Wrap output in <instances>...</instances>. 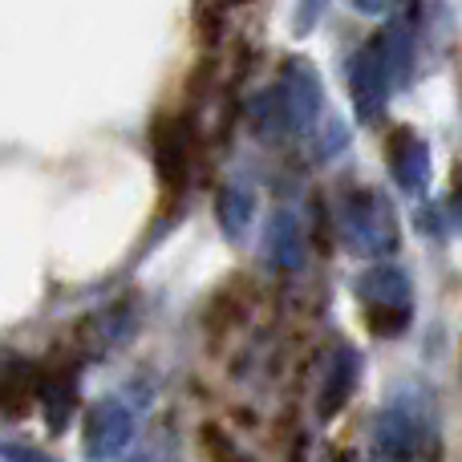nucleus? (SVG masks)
Returning a JSON list of instances; mask_svg holds the SVG:
<instances>
[{"label": "nucleus", "instance_id": "nucleus-3", "mask_svg": "<svg viewBox=\"0 0 462 462\" xmlns=\"http://www.w3.org/2000/svg\"><path fill=\"white\" fill-rule=\"evenodd\" d=\"M357 300L365 304V320L374 337H402L414 320V288L398 263H374L357 280Z\"/></svg>", "mask_w": 462, "mask_h": 462}, {"label": "nucleus", "instance_id": "nucleus-6", "mask_svg": "<svg viewBox=\"0 0 462 462\" xmlns=\"http://www.w3.org/2000/svg\"><path fill=\"white\" fill-rule=\"evenodd\" d=\"M130 442H134V414H130L126 402H89L86 418H81V447H86L89 462H114L118 455H126Z\"/></svg>", "mask_w": 462, "mask_h": 462}, {"label": "nucleus", "instance_id": "nucleus-18", "mask_svg": "<svg viewBox=\"0 0 462 462\" xmlns=\"http://www.w3.org/2000/svg\"><path fill=\"white\" fill-rule=\"evenodd\" d=\"M341 462H349V458H341Z\"/></svg>", "mask_w": 462, "mask_h": 462}, {"label": "nucleus", "instance_id": "nucleus-5", "mask_svg": "<svg viewBox=\"0 0 462 462\" xmlns=\"http://www.w3.org/2000/svg\"><path fill=\"white\" fill-rule=\"evenodd\" d=\"M151 159L167 191H183L191 183L195 162V126L187 114H162L151 126Z\"/></svg>", "mask_w": 462, "mask_h": 462}, {"label": "nucleus", "instance_id": "nucleus-14", "mask_svg": "<svg viewBox=\"0 0 462 462\" xmlns=\"http://www.w3.org/2000/svg\"><path fill=\"white\" fill-rule=\"evenodd\" d=\"M199 442H203V450H208V462H247L244 450L231 442V434L219 430V426H211V422L199 430Z\"/></svg>", "mask_w": 462, "mask_h": 462}, {"label": "nucleus", "instance_id": "nucleus-15", "mask_svg": "<svg viewBox=\"0 0 462 462\" xmlns=\"http://www.w3.org/2000/svg\"><path fill=\"white\" fill-rule=\"evenodd\" d=\"M0 455H5L8 462H57V458H45L32 447H0Z\"/></svg>", "mask_w": 462, "mask_h": 462}, {"label": "nucleus", "instance_id": "nucleus-2", "mask_svg": "<svg viewBox=\"0 0 462 462\" xmlns=\"http://www.w3.org/2000/svg\"><path fill=\"white\" fill-rule=\"evenodd\" d=\"M337 231H341L345 247L357 255H369V260H382V255H393L402 244V227H398V211L374 187H357L341 199V211H337Z\"/></svg>", "mask_w": 462, "mask_h": 462}, {"label": "nucleus", "instance_id": "nucleus-9", "mask_svg": "<svg viewBox=\"0 0 462 462\" xmlns=\"http://www.w3.org/2000/svg\"><path fill=\"white\" fill-rule=\"evenodd\" d=\"M357 382H361V353L353 345H341V349L328 357V369L320 377V390H317V418L320 422H333L349 398L357 393Z\"/></svg>", "mask_w": 462, "mask_h": 462}, {"label": "nucleus", "instance_id": "nucleus-8", "mask_svg": "<svg viewBox=\"0 0 462 462\" xmlns=\"http://www.w3.org/2000/svg\"><path fill=\"white\" fill-rule=\"evenodd\" d=\"M385 159H390V175H393V183H398L402 191L406 195H426L430 175H434L426 138H418L414 130L398 126L390 134V143H385Z\"/></svg>", "mask_w": 462, "mask_h": 462}, {"label": "nucleus", "instance_id": "nucleus-10", "mask_svg": "<svg viewBox=\"0 0 462 462\" xmlns=\"http://www.w3.org/2000/svg\"><path fill=\"white\" fill-rule=\"evenodd\" d=\"M263 260L276 272H300L309 260V239H304V224L292 211H272L268 227H263Z\"/></svg>", "mask_w": 462, "mask_h": 462}, {"label": "nucleus", "instance_id": "nucleus-11", "mask_svg": "<svg viewBox=\"0 0 462 462\" xmlns=\"http://www.w3.org/2000/svg\"><path fill=\"white\" fill-rule=\"evenodd\" d=\"M41 385H45L41 365L24 357H5L0 361V414L24 418L32 406H41Z\"/></svg>", "mask_w": 462, "mask_h": 462}, {"label": "nucleus", "instance_id": "nucleus-17", "mask_svg": "<svg viewBox=\"0 0 462 462\" xmlns=\"http://www.w3.org/2000/svg\"><path fill=\"white\" fill-rule=\"evenodd\" d=\"M130 462H146V458H130Z\"/></svg>", "mask_w": 462, "mask_h": 462}, {"label": "nucleus", "instance_id": "nucleus-7", "mask_svg": "<svg viewBox=\"0 0 462 462\" xmlns=\"http://www.w3.org/2000/svg\"><path fill=\"white\" fill-rule=\"evenodd\" d=\"M247 126H252V134L260 138V143H288L292 134L309 130L300 110H296L292 94H288V86L280 78L247 97Z\"/></svg>", "mask_w": 462, "mask_h": 462}, {"label": "nucleus", "instance_id": "nucleus-4", "mask_svg": "<svg viewBox=\"0 0 462 462\" xmlns=\"http://www.w3.org/2000/svg\"><path fill=\"white\" fill-rule=\"evenodd\" d=\"M393 86L398 81V69L390 61V49H385V37L374 32L357 53L349 57V94H353V110H357L361 122H377L390 102Z\"/></svg>", "mask_w": 462, "mask_h": 462}, {"label": "nucleus", "instance_id": "nucleus-16", "mask_svg": "<svg viewBox=\"0 0 462 462\" xmlns=\"http://www.w3.org/2000/svg\"><path fill=\"white\" fill-rule=\"evenodd\" d=\"M357 13H369V16H385V13H393L390 5H357Z\"/></svg>", "mask_w": 462, "mask_h": 462}, {"label": "nucleus", "instance_id": "nucleus-13", "mask_svg": "<svg viewBox=\"0 0 462 462\" xmlns=\"http://www.w3.org/2000/svg\"><path fill=\"white\" fill-rule=\"evenodd\" d=\"M216 216L227 239H239L255 216V191L247 183H224L216 195Z\"/></svg>", "mask_w": 462, "mask_h": 462}, {"label": "nucleus", "instance_id": "nucleus-1", "mask_svg": "<svg viewBox=\"0 0 462 462\" xmlns=\"http://www.w3.org/2000/svg\"><path fill=\"white\" fill-rule=\"evenodd\" d=\"M434 402L418 385H402L382 406L369 430V462H422L434 458Z\"/></svg>", "mask_w": 462, "mask_h": 462}, {"label": "nucleus", "instance_id": "nucleus-12", "mask_svg": "<svg viewBox=\"0 0 462 462\" xmlns=\"http://www.w3.org/2000/svg\"><path fill=\"white\" fill-rule=\"evenodd\" d=\"M78 369L73 365H53L45 369V385H41V410H45V426L53 434L69 430V418L78 414Z\"/></svg>", "mask_w": 462, "mask_h": 462}]
</instances>
